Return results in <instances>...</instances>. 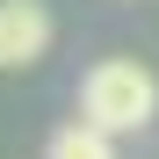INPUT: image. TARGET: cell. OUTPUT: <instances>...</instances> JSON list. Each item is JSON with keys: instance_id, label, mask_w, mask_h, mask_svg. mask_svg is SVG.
I'll use <instances>...</instances> for the list:
<instances>
[{"instance_id": "1", "label": "cell", "mask_w": 159, "mask_h": 159, "mask_svg": "<svg viewBox=\"0 0 159 159\" xmlns=\"http://www.w3.org/2000/svg\"><path fill=\"white\" fill-rule=\"evenodd\" d=\"M80 116L109 138H130L159 116V72L145 58H94L80 80Z\"/></svg>"}, {"instance_id": "3", "label": "cell", "mask_w": 159, "mask_h": 159, "mask_svg": "<svg viewBox=\"0 0 159 159\" xmlns=\"http://www.w3.org/2000/svg\"><path fill=\"white\" fill-rule=\"evenodd\" d=\"M43 159H116V138H109V130H94L87 116H80V123H65V130H51Z\"/></svg>"}, {"instance_id": "2", "label": "cell", "mask_w": 159, "mask_h": 159, "mask_svg": "<svg viewBox=\"0 0 159 159\" xmlns=\"http://www.w3.org/2000/svg\"><path fill=\"white\" fill-rule=\"evenodd\" d=\"M51 51V7L43 0H0V72H22Z\"/></svg>"}]
</instances>
